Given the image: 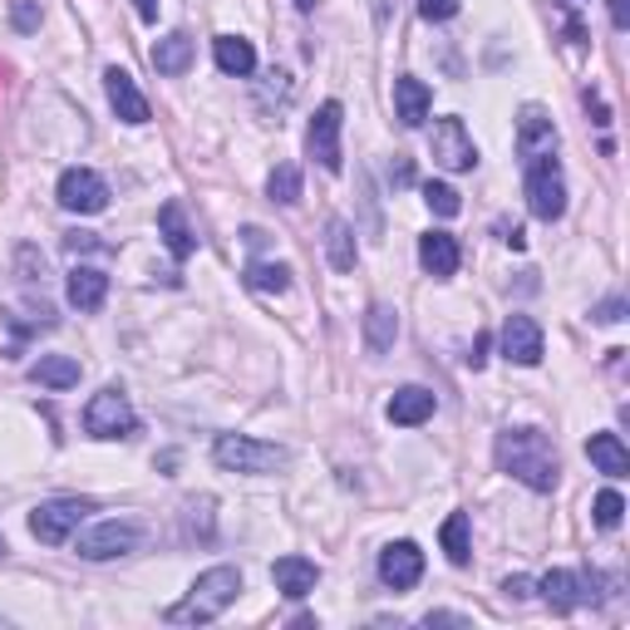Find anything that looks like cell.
Segmentation results:
<instances>
[{
  "label": "cell",
  "mask_w": 630,
  "mask_h": 630,
  "mask_svg": "<svg viewBox=\"0 0 630 630\" xmlns=\"http://www.w3.org/2000/svg\"><path fill=\"white\" fill-rule=\"evenodd\" d=\"M212 463L227 468V473H277V468L291 463V453H286L281 443L251 439V433H217Z\"/></svg>",
  "instance_id": "3"
},
{
  "label": "cell",
  "mask_w": 630,
  "mask_h": 630,
  "mask_svg": "<svg viewBox=\"0 0 630 630\" xmlns=\"http://www.w3.org/2000/svg\"><path fill=\"white\" fill-rule=\"evenodd\" d=\"M419 577H423V552H419V542H389L384 552H380V581H384L389 591L419 587Z\"/></svg>",
  "instance_id": "12"
},
{
  "label": "cell",
  "mask_w": 630,
  "mask_h": 630,
  "mask_svg": "<svg viewBox=\"0 0 630 630\" xmlns=\"http://www.w3.org/2000/svg\"><path fill=\"white\" fill-rule=\"evenodd\" d=\"M429 109H433V94H429V84L414 74H399L394 79V119L404 123V129H419L423 119H429Z\"/></svg>",
  "instance_id": "17"
},
{
  "label": "cell",
  "mask_w": 630,
  "mask_h": 630,
  "mask_svg": "<svg viewBox=\"0 0 630 630\" xmlns=\"http://www.w3.org/2000/svg\"><path fill=\"white\" fill-rule=\"evenodd\" d=\"M60 208L79 212V217H94L109 208V182L94 173V168H64L60 173Z\"/></svg>",
  "instance_id": "10"
},
{
  "label": "cell",
  "mask_w": 630,
  "mask_h": 630,
  "mask_svg": "<svg viewBox=\"0 0 630 630\" xmlns=\"http://www.w3.org/2000/svg\"><path fill=\"white\" fill-rule=\"evenodd\" d=\"M502 354L512 364H522V370L542 364V326L532 316H508V326H502Z\"/></svg>",
  "instance_id": "13"
},
{
  "label": "cell",
  "mask_w": 630,
  "mask_h": 630,
  "mask_svg": "<svg viewBox=\"0 0 630 630\" xmlns=\"http://www.w3.org/2000/svg\"><path fill=\"white\" fill-rule=\"evenodd\" d=\"M271 581H277V591H281V596L301 601V596H311V591H316L320 567H316L311 557H277V561H271Z\"/></svg>",
  "instance_id": "16"
},
{
  "label": "cell",
  "mask_w": 630,
  "mask_h": 630,
  "mask_svg": "<svg viewBox=\"0 0 630 630\" xmlns=\"http://www.w3.org/2000/svg\"><path fill=\"white\" fill-rule=\"evenodd\" d=\"M488 346H492L488 336H478V340H473V354H468V364H473V370H483V364H488Z\"/></svg>",
  "instance_id": "41"
},
{
  "label": "cell",
  "mask_w": 630,
  "mask_h": 630,
  "mask_svg": "<svg viewBox=\"0 0 630 630\" xmlns=\"http://www.w3.org/2000/svg\"><path fill=\"white\" fill-rule=\"evenodd\" d=\"M133 10H139L143 26H153V20H158V0H133Z\"/></svg>",
  "instance_id": "42"
},
{
  "label": "cell",
  "mask_w": 630,
  "mask_h": 630,
  "mask_svg": "<svg viewBox=\"0 0 630 630\" xmlns=\"http://www.w3.org/2000/svg\"><path fill=\"white\" fill-rule=\"evenodd\" d=\"M84 433H94V439H133L139 433V414L119 384H104L84 404Z\"/></svg>",
  "instance_id": "5"
},
{
  "label": "cell",
  "mask_w": 630,
  "mask_h": 630,
  "mask_svg": "<svg viewBox=\"0 0 630 630\" xmlns=\"http://www.w3.org/2000/svg\"><path fill=\"white\" fill-rule=\"evenodd\" d=\"M143 542V522L139 518H104L94 527L79 532V557L84 561H113V557H129L139 552Z\"/></svg>",
  "instance_id": "6"
},
{
  "label": "cell",
  "mask_w": 630,
  "mask_h": 630,
  "mask_svg": "<svg viewBox=\"0 0 630 630\" xmlns=\"http://www.w3.org/2000/svg\"><path fill=\"white\" fill-rule=\"evenodd\" d=\"M498 468L508 478H518L522 488L532 492H557L561 483V458L552 449V439H547L542 429H502L498 433Z\"/></svg>",
  "instance_id": "1"
},
{
  "label": "cell",
  "mask_w": 630,
  "mask_h": 630,
  "mask_svg": "<svg viewBox=\"0 0 630 630\" xmlns=\"http://www.w3.org/2000/svg\"><path fill=\"white\" fill-rule=\"evenodd\" d=\"M537 153H557V123L542 104H522V113H518V158H537Z\"/></svg>",
  "instance_id": "15"
},
{
  "label": "cell",
  "mask_w": 630,
  "mask_h": 630,
  "mask_svg": "<svg viewBox=\"0 0 630 630\" xmlns=\"http://www.w3.org/2000/svg\"><path fill=\"white\" fill-rule=\"evenodd\" d=\"M0 557H6V537H0Z\"/></svg>",
  "instance_id": "46"
},
{
  "label": "cell",
  "mask_w": 630,
  "mask_h": 630,
  "mask_svg": "<svg viewBox=\"0 0 630 630\" xmlns=\"http://www.w3.org/2000/svg\"><path fill=\"white\" fill-rule=\"evenodd\" d=\"M192 36H182V30H173V36H163L148 50V60H153V70L158 74H168V79H178V74H188L192 70Z\"/></svg>",
  "instance_id": "22"
},
{
  "label": "cell",
  "mask_w": 630,
  "mask_h": 630,
  "mask_svg": "<svg viewBox=\"0 0 630 630\" xmlns=\"http://www.w3.org/2000/svg\"><path fill=\"white\" fill-rule=\"evenodd\" d=\"M606 10H611L616 30H630V0H606Z\"/></svg>",
  "instance_id": "38"
},
{
  "label": "cell",
  "mask_w": 630,
  "mask_h": 630,
  "mask_svg": "<svg viewBox=\"0 0 630 630\" xmlns=\"http://www.w3.org/2000/svg\"><path fill=\"white\" fill-rule=\"evenodd\" d=\"M423 626H468V616H458V611H429V616H423Z\"/></svg>",
  "instance_id": "40"
},
{
  "label": "cell",
  "mask_w": 630,
  "mask_h": 630,
  "mask_svg": "<svg viewBox=\"0 0 630 630\" xmlns=\"http://www.w3.org/2000/svg\"><path fill=\"white\" fill-rule=\"evenodd\" d=\"M340 129H346V109H340L336 99H326V104L316 109L311 129H306V153H311L326 173H340V168H346V153H340Z\"/></svg>",
  "instance_id": "8"
},
{
  "label": "cell",
  "mask_w": 630,
  "mask_h": 630,
  "mask_svg": "<svg viewBox=\"0 0 630 630\" xmlns=\"http://www.w3.org/2000/svg\"><path fill=\"white\" fill-rule=\"evenodd\" d=\"M439 542H443V552H449L453 567H468V561H473V532H468V512H449V518H443Z\"/></svg>",
  "instance_id": "28"
},
{
  "label": "cell",
  "mask_w": 630,
  "mask_h": 630,
  "mask_svg": "<svg viewBox=\"0 0 630 630\" xmlns=\"http://www.w3.org/2000/svg\"><path fill=\"white\" fill-rule=\"evenodd\" d=\"M429 153H433V163L449 168V173H468V168H478V143H473V133L463 129V119H439L433 123Z\"/></svg>",
  "instance_id": "9"
},
{
  "label": "cell",
  "mask_w": 630,
  "mask_h": 630,
  "mask_svg": "<svg viewBox=\"0 0 630 630\" xmlns=\"http://www.w3.org/2000/svg\"><path fill=\"white\" fill-rule=\"evenodd\" d=\"M104 89H109V104H113V113H119L123 123H148L153 119V109H148V99L139 94V84H133V74L129 70H119V64H109L104 70Z\"/></svg>",
  "instance_id": "14"
},
{
  "label": "cell",
  "mask_w": 630,
  "mask_h": 630,
  "mask_svg": "<svg viewBox=\"0 0 630 630\" xmlns=\"http://www.w3.org/2000/svg\"><path fill=\"white\" fill-rule=\"evenodd\" d=\"M40 20H44L40 0H10V26H16L20 36H30V30H40Z\"/></svg>",
  "instance_id": "33"
},
{
  "label": "cell",
  "mask_w": 630,
  "mask_h": 630,
  "mask_svg": "<svg viewBox=\"0 0 630 630\" xmlns=\"http://www.w3.org/2000/svg\"><path fill=\"white\" fill-rule=\"evenodd\" d=\"M242 242H247V247H261V242H267V232H261V227H247Z\"/></svg>",
  "instance_id": "44"
},
{
  "label": "cell",
  "mask_w": 630,
  "mask_h": 630,
  "mask_svg": "<svg viewBox=\"0 0 630 630\" xmlns=\"http://www.w3.org/2000/svg\"><path fill=\"white\" fill-rule=\"evenodd\" d=\"M596 527H601V532H616V527H621V518H626V498L616 488H606V492H596Z\"/></svg>",
  "instance_id": "31"
},
{
  "label": "cell",
  "mask_w": 630,
  "mask_h": 630,
  "mask_svg": "<svg viewBox=\"0 0 630 630\" xmlns=\"http://www.w3.org/2000/svg\"><path fill=\"white\" fill-rule=\"evenodd\" d=\"M242 281L251 286V291H291V267L286 261H247Z\"/></svg>",
  "instance_id": "29"
},
{
  "label": "cell",
  "mask_w": 630,
  "mask_h": 630,
  "mask_svg": "<svg viewBox=\"0 0 630 630\" xmlns=\"http://www.w3.org/2000/svg\"><path fill=\"white\" fill-rule=\"evenodd\" d=\"M64 251H70V257H89V251H99V257H109V242H99L94 232H70L64 237Z\"/></svg>",
  "instance_id": "34"
},
{
  "label": "cell",
  "mask_w": 630,
  "mask_h": 630,
  "mask_svg": "<svg viewBox=\"0 0 630 630\" xmlns=\"http://www.w3.org/2000/svg\"><path fill=\"white\" fill-rule=\"evenodd\" d=\"M89 512H94V498H50L30 512V532H36V542H44V547H60L84 527Z\"/></svg>",
  "instance_id": "7"
},
{
  "label": "cell",
  "mask_w": 630,
  "mask_h": 630,
  "mask_svg": "<svg viewBox=\"0 0 630 630\" xmlns=\"http://www.w3.org/2000/svg\"><path fill=\"white\" fill-rule=\"evenodd\" d=\"M64 296H70L74 311H99V306L109 301V277L99 267H74L70 281H64Z\"/></svg>",
  "instance_id": "20"
},
{
  "label": "cell",
  "mask_w": 630,
  "mask_h": 630,
  "mask_svg": "<svg viewBox=\"0 0 630 630\" xmlns=\"http://www.w3.org/2000/svg\"><path fill=\"white\" fill-rule=\"evenodd\" d=\"M419 16L433 20V26H439V20H453L458 16V0H419Z\"/></svg>",
  "instance_id": "36"
},
{
  "label": "cell",
  "mask_w": 630,
  "mask_h": 630,
  "mask_svg": "<svg viewBox=\"0 0 630 630\" xmlns=\"http://www.w3.org/2000/svg\"><path fill=\"white\" fill-rule=\"evenodd\" d=\"M591 320H601V326H616V320H626V296H611V301H601L591 311Z\"/></svg>",
  "instance_id": "37"
},
{
  "label": "cell",
  "mask_w": 630,
  "mask_h": 630,
  "mask_svg": "<svg viewBox=\"0 0 630 630\" xmlns=\"http://www.w3.org/2000/svg\"><path fill=\"white\" fill-rule=\"evenodd\" d=\"M458 261H463V251H458V237H449V232H429V237H419V267L429 271V277L449 281L453 271H458Z\"/></svg>",
  "instance_id": "19"
},
{
  "label": "cell",
  "mask_w": 630,
  "mask_h": 630,
  "mask_svg": "<svg viewBox=\"0 0 630 630\" xmlns=\"http://www.w3.org/2000/svg\"><path fill=\"white\" fill-rule=\"evenodd\" d=\"M522 188H527V208H532L537 222H557L567 212V178H561L557 153L522 158Z\"/></svg>",
  "instance_id": "4"
},
{
  "label": "cell",
  "mask_w": 630,
  "mask_h": 630,
  "mask_svg": "<svg viewBox=\"0 0 630 630\" xmlns=\"http://www.w3.org/2000/svg\"><path fill=\"white\" fill-rule=\"evenodd\" d=\"M267 192H271V202H281V208H296V202H301V168L281 163L277 173L267 178Z\"/></svg>",
  "instance_id": "30"
},
{
  "label": "cell",
  "mask_w": 630,
  "mask_h": 630,
  "mask_svg": "<svg viewBox=\"0 0 630 630\" xmlns=\"http://www.w3.org/2000/svg\"><path fill=\"white\" fill-rule=\"evenodd\" d=\"M79 360H70V354H40L36 364H30V380L44 384V389H74L79 384Z\"/></svg>",
  "instance_id": "27"
},
{
  "label": "cell",
  "mask_w": 630,
  "mask_h": 630,
  "mask_svg": "<svg viewBox=\"0 0 630 630\" xmlns=\"http://www.w3.org/2000/svg\"><path fill=\"white\" fill-rule=\"evenodd\" d=\"M433 409H439L433 389L404 384V389H394V399H389V423H399V429H414V423L433 419Z\"/></svg>",
  "instance_id": "18"
},
{
  "label": "cell",
  "mask_w": 630,
  "mask_h": 630,
  "mask_svg": "<svg viewBox=\"0 0 630 630\" xmlns=\"http://www.w3.org/2000/svg\"><path fill=\"white\" fill-rule=\"evenodd\" d=\"M423 202L433 208V217H458L463 212V202H458V192L449 182H423Z\"/></svg>",
  "instance_id": "32"
},
{
  "label": "cell",
  "mask_w": 630,
  "mask_h": 630,
  "mask_svg": "<svg viewBox=\"0 0 630 630\" xmlns=\"http://www.w3.org/2000/svg\"><path fill=\"white\" fill-rule=\"evenodd\" d=\"M394 336H399V311L384 301H374L370 311H364V346H370V354H384L394 346Z\"/></svg>",
  "instance_id": "26"
},
{
  "label": "cell",
  "mask_w": 630,
  "mask_h": 630,
  "mask_svg": "<svg viewBox=\"0 0 630 630\" xmlns=\"http://www.w3.org/2000/svg\"><path fill=\"white\" fill-rule=\"evenodd\" d=\"M596 577H581V571H547L542 581H537V591H542V601L552 606L557 616H567V611H577V606H587L596 601Z\"/></svg>",
  "instance_id": "11"
},
{
  "label": "cell",
  "mask_w": 630,
  "mask_h": 630,
  "mask_svg": "<svg viewBox=\"0 0 630 630\" xmlns=\"http://www.w3.org/2000/svg\"><path fill=\"white\" fill-rule=\"evenodd\" d=\"M212 54H217V70H222V74L242 79V74L257 70V50H251V40H242V36H217Z\"/></svg>",
  "instance_id": "24"
},
{
  "label": "cell",
  "mask_w": 630,
  "mask_h": 630,
  "mask_svg": "<svg viewBox=\"0 0 630 630\" xmlns=\"http://www.w3.org/2000/svg\"><path fill=\"white\" fill-rule=\"evenodd\" d=\"M394 182H399V188H409V182H414V168H409V158H399V163H394Z\"/></svg>",
  "instance_id": "43"
},
{
  "label": "cell",
  "mask_w": 630,
  "mask_h": 630,
  "mask_svg": "<svg viewBox=\"0 0 630 630\" xmlns=\"http://www.w3.org/2000/svg\"><path fill=\"white\" fill-rule=\"evenodd\" d=\"M502 591H508L512 601H527V596H532V581H527V577H508V581H502Z\"/></svg>",
  "instance_id": "39"
},
{
  "label": "cell",
  "mask_w": 630,
  "mask_h": 630,
  "mask_svg": "<svg viewBox=\"0 0 630 630\" xmlns=\"http://www.w3.org/2000/svg\"><path fill=\"white\" fill-rule=\"evenodd\" d=\"M182 512H188V527H192V532L212 537V498H192Z\"/></svg>",
  "instance_id": "35"
},
{
  "label": "cell",
  "mask_w": 630,
  "mask_h": 630,
  "mask_svg": "<svg viewBox=\"0 0 630 630\" xmlns=\"http://www.w3.org/2000/svg\"><path fill=\"white\" fill-rule=\"evenodd\" d=\"M326 257L336 271H354V261H360V247H354V227L346 217H330L326 222Z\"/></svg>",
  "instance_id": "25"
},
{
  "label": "cell",
  "mask_w": 630,
  "mask_h": 630,
  "mask_svg": "<svg viewBox=\"0 0 630 630\" xmlns=\"http://www.w3.org/2000/svg\"><path fill=\"white\" fill-rule=\"evenodd\" d=\"M158 232H163V242H168V251H173L178 261H188L192 251H198V237H192L188 212H182L178 198H168L163 208H158Z\"/></svg>",
  "instance_id": "21"
},
{
  "label": "cell",
  "mask_w": 630,
  "mask_h": 630,
  "mask_svg": "<svg viewBox=\"0 0 630 630\" xmlns=\"http://www.w3.org/2000/svg\"><path fill=\"white\" fill-rule=\"evenodd\" d=\"M296 10H316V0H296Z\"/></svg>",
  "instance_id": "45"
},
{
  "label": "cell",
  "mask_w": 630,
  "mask_h": 630,
  "mask_svg": "<svg viewBox=\"0 0 630 630\" xmlns=\"http://www.w3.org/2000/svg\"><path fill=\"white\" fill-rule=\"evenodd\" d=\"M587 458L596 463V473H606V478H626L630 473V453H626L621 433H591Z\"/></svg>",
  "instance_id": "23"
},
{
  "label": "cell",
  "mask_w": 630,
  "mask_h": 630,
  "mask_svg": "<svg viewBox=\"0 0 630 630\" xmlns=\"http://www.w3.org/2000/svg\"><path fill=\"white\" fill-rule=\"evenodd\" d=\"M237 596H242V571L237 567H212V571H202V577L192 581V591L182 596L178 606H168L163 621L168 626H212Z\"/></svg>",
  "instance_id": "2"
}]
</instances>
